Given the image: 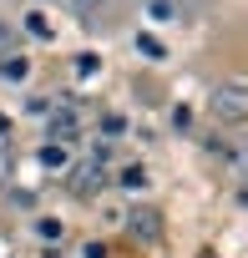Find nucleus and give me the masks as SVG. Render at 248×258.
<instances>
[{
  "instance_id": "9",
  "label": "nucleus",
  "mask_w": 248,
  "mask_h": 258,
  "mask_svg": "<svg viewBox=\"0 0 248 258\" xmlns=\"http://www.w3.org/2000/svg\"><path fill=\"white\" fill-rule=\"evenodd\" d=\"M137 51H142L147 61H162V56H167V51H162V41H157V36H147V31L137 36Z\"/></svg>"
},
{
  "instance_id": "16",
  "label": "nucleus",
  "mask_w": 248,
  "mask_h": 258,
  "mask_svg": "<svg viewBox=\"0 0 248 258\" xmlns=\"http://www.w3.org/2000/svg\"><path fill=\"white\" fill-rule=\"evenodd\" d=\"M81 258H106V248H101V243H86V248H81Z\"/></svg>"
},
{
  "instance_id": "8",
  "label": "nucleus",
  "mask_w": 248,
  "mask_h": 258,
  "mask_svg": "<svg viewBox=\"0 0 248 258\" xmlns=\"http://www.w3.org/2000/svg\"><path fill=\"white\" fill-rule=\"evenodd\" d=\"M76 132V116L71 111H51V137H71Z\"/></svg>"
},
{
  "instance_id": "15",
  "label": "nucleus",
  "mask_w": 248,
  "mask_h": 258,
  "mask_svg": "<svg viewBox=\"0 0 248 258\" xmlns=\"http://www.w3.org/2000/svg\"><path fill=\"white\" fill-rule=\"evenodd\" d=\"M0 56H11V26L0 21Z\"/></svg>"
},
{
  "instance_id": "6",
  "label": "nucleus",
  "mask_w": 248,
  "mask_h": 258,
  "mask_svg": "<svg viewBox=\"0 0 248 258\" xmlns=\"http://www.w3.org/2000/svg\"><path fill=\"white\" fill-rule=\"evenodd\" d=\"M26 71H31V61H26V56H0V76L26 81Z\"/></svg>"
},
{
  "instance_id": "11",
  "label": "nucleus",
  "mask_w": 248,
  "mask_h": 258,
  "mask_svg": "<svg viewBox=\"0 0 248 258\" xmlns=\"http://www.w3.org/2000/svg\"><path fill=\"white\" fill-rule=\"evenodd\" d=\"M96 66H101V61H96V56H91V51H81V56H76V76H81V81H86V76H91V71H96Z\"/></svg>"
},
{
  "instance_id": "2",
  "label": "nucleus",
  "mask_w": 248,
  "mask_h": 258,
  "mask_svg": "<svg viewBox=\"0 0 248 258\" xmlns=\"http://www.w3.org/2000/svg\"><path fill=\"white\" fill-rule=\"evenodd\" d=\"M142 16H147L152 26H172V21L182 16V6H177V0H142Z\"/></svg>"
},
{
  "instance_id": "10",
  "label": "nucleus",
  "mask_w": 248,
  "mask_h": 258,
  "mask_svg": "<svg viewBox=\"0 0 248 258\" xmlns=\"http://www.w3.org/2000/svg\"><path fill=\"white\" fill-rule=\"evenodd\" d=\"M142 223H132V233H142V238H157V213H137Z\"/></svg>"
},
{
  "instance_id": "4",
  "label": "nucleus",
  "mask_w": 248,
  "mask_h": 258,
  "mask_svg": "<svg viewBox=\"0 0 248 258\" xmlns=\"http://www.w3.org/2000/svg\"><path fill=\"white\" fill-rule=\"evenodd\" d=\"M116 182L127 187V192H142V187H147V167H142V162H132V167H121V172H116Z\"/></svg>"
},
{
  "instance_id": "14",
  "label": "nucleus",
  "mask_w": 248,
  "mask_h": 258,
  "mask_svg": "<svg viewBox=\"0 0 248 258\" xmlns=\"http://www.w3.org/2000/svg\"><path fill=\"white\" fill-rule=\"evenodd\" d=\"M96 6H101V0H71V11H76V16H91Z\"/></svg>"
},
{
  "instance_id": "12",
  "label": "nucleus",
  "mask_w": 248,
  "mask_h": 258,
  "mask_svg": "<svg viewBox=\"0 0 248 258\" xmlns=\"http://www.w3.org/2000/svg\"><path fill=\"white\" fill-rule=\"evenodd\" d=\"M36 233H41V238H61V223H56V218H41Z\"/></svg>"
},
{
  "instance_id": "1",
  "label": "nucleus",
  "mask_w": 248,
  "mask_h": 258,
  "mask_svg": "<svg viewBox=\"0 0 248 258\" xmlns=\"http://www.w3.org/2000/svg\"><path fill=\"white\" fill-rule=\"evenodd\" d=\"M208 106H213V116H223V121H233V126H238V121H243V111H248V91H243L238 81H228V86H218V91H213V101H208Z\"/></svg>"
},
{
  "instance_id": "13",
  "label": "nucleus",
  "mask_w": 248,
  "mask_h": 258,
  "mask_svg": "<svg viewBox=\"0 0 248 258\" xmlns=\"http://www.w3.org/2000/svg\"><path fill=\"white\" fill-rule=\"evenodd\" d=\"M101 132H106V137H121V132H127V121H121V116H106V121H101Z\"/></svg>"
},
{
  "instance_id": "3",
  "label": "nucleus",
  "mask_w": 248,
  "mask_h": 258,
  "mask_svg": "<svg viewBox=\"0 0 248 258\" xmlns=\"http://www.w3.org/2000/svg\"><path fill=\"white\" fill-rule=\"evenodd\" d=\"M101 182H106V172H101V162H96V157L76 167V192H81V198H86V192H96Z\"/></svg>"
},
{
  "instance_id": "7",
  "label": "nucleus",
  "mask_w": 248,
  "mask_h": 258,
  "mask_svg": "<svg viewBox=\"0 0 248 258\" xmlns=\"http://www.w3.org/2000/svg\"><path fill=\"white\" fill-rule=\"evenodd\" d=\"M26 31H31L36 41H51V36H56V26H51V21H46L41 11H31V16H26Z\"/></svg>"
},
{
  "instance_id": "5",
  "label": "nucleus",
  "mask_w": 248,
  "mask_h": 258,
  "mask_svg": "<svg viewBox=\"0 0 248 258\" xmlns=\"http://www.w3.org/2000/svg\"><path fill=\"white\" fill-rule=\"evenodd\" d=\"M36 162H41V167H56V172H61V167H66V147H61V142H46V147L36 152Z\"/></svg>"
}]
</instances>
